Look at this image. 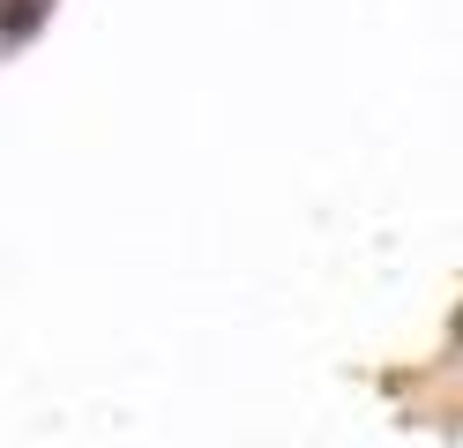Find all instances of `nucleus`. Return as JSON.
Returning a JSON list of instances; mask_svg holds the SVG:
<instances>
[{"label": "nucleus", "instance_id": "obj_1", "mask_svg": "<svg viewBox=\"0 0 463 448\" xmlns=\"http://www.w3.org/2000/svg\"><path fill=\"white\" fill-rule=\"evenodd\" d=\"M38 15H45V0H0V30H8V38H23Z\"/></svg>", "mask_w": 463, "mask_h": 448}]
</instances>
